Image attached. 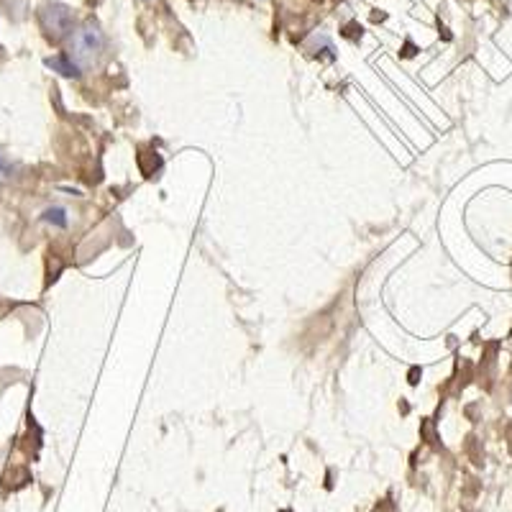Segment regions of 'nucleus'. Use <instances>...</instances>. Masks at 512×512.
I'll return each instance as SVG.
<instances>
[{"instance_id":"nucleus-1","label":"nucleus","mask_w":512,"mask_h":512,"mask_svg":"<svg viewBox=\"0 0 512 512\" xmlns=\"http://www.w3.org/2000/svg\"><path fill=\"white\" fill-rule=\"evenodd\" d=\"M105 49V36L100 31L98 24L88 21V24H82L80 29H75L70 34V54L67 57L85 70V67H93L100 57H103Z\"/></svg>"},{"instance_id":"nucleus-2","label":"nucleus","mask_w":512,"mask_h":512,"mask_svg":"<svg viewBox=\"0 0 512 512\" xmlns=\"http://www.w3.org/2000/svg\"><path fill=\"white\" fill-rule=\"evenodd\" d=\"M39 24L49 39L59 41L72 34L75 16H72V8L64 6V3H44L39 8Z\"/></svg>"},{"instance_id":"nucleus-3","label":"nucleus","mask_w":512,"mask_h":512,"mask_svg":"<svg viewBox=\"0 0 512 512\" xmlns=\"http://www.w3.org/2000/svg\"><path fill=\"white\" fill-rule=\"evenodd\" d=\"M47 64L49 67H52V70H57L59 75H64V77H80V67H77L75 62H72L70 57H67V54H64V57H54V59H47Z\"/></svg>"},{"instance_id":"nucleus-4","label":"nucleus","mask_w":512,"mask_h":512,"mask_svg":"<svg viewBox=\"0 0 512 512\" xmlns=\"http://www.w3.org/2000/svg\"><path fill=\"white\" fill-rule=\"evenodd\" d=\"M44 221L49 223H57L59 228L67 226V216H64V210L62 208H49L47 213H44Z\"/></svg>"},{"instance_id":"nucleus-5","label":"nucleus","mask_w":512,"mask_h":512,"mask_svg":"<svg viewBox=\"0 0 512 512\" xmlns=\"http://www.w3.org/2000/svg\"><path fill=\"white\" fill-rule=\"evenodd\" d=\"M3 172H6V164H3V159H0V175H3Z\"/></svg>"}]
</instances>
